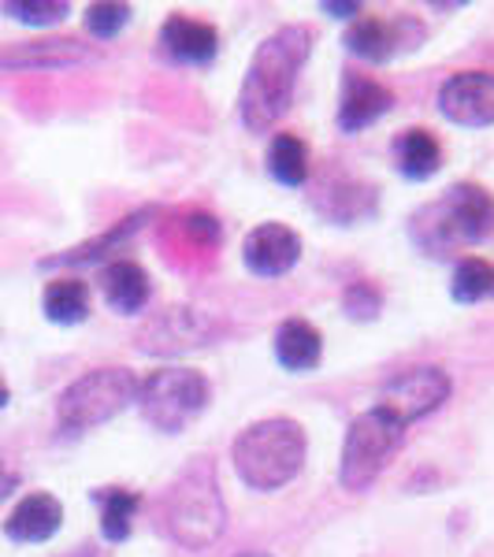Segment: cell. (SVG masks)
<instances>
[{"mask_svg":"<svg viewBox=\"0 0 494 557\" xmlns=\"http://www.w3.org/2000/svg\"><path fill=\"white\" fill-rule=\"evenodd\" d=\"M309 52L312 30L305 23L283 26V30H275L272 38L257 45L238 94V115L246 131L260 134L283 120V112L294 101V89H298L301 67L309 64Z\"/></svg>","mask_w":494,"mask_h":557,"instance_id":"cell-1","label":"cell"},{"mask_svg":"<svg viewBox=\"0 0 494 557\" xmlns=\"http://www.w3.org/2000/svg\"><path fill=\"white\" fill-rule=\"evenodd\" d=\"M494 231V194L480 183H457L439 201L424 205L409 223V235L428 257H446L483 242Z\"/></svg>","mask_w":494,"mask_h":557,"instance_id":"cell-2","label":"cell"},{"mask_svg":"<svg viewBox=\"0 0 494 557\" xmlns=\"http://www.w3.org/2000/svg\"><path fill=\"white\" fill-rule=\"evenodd\" d=\"M305 450H309V443H305V428L298 420L268 417V420L249 424L235 438L231 461H235V472L246 487L280 491L301 472Z\"/></svg>","mask_w":494,"mask_h":557,"instance_id":"cell-3","label":"cell"},{"mask_svg":"<svg viewBox=\"0 0 494 557\" xmlns=\"http://www.w3.org/2000/svg\"><path fill=\"white\" fill-rule=\"evenodd\" d=\"M164 528L186 550H205L227 528V502L220 494L215 465L209 457L190 461L175 475V483L164 494Z\"/></svg>","mask_w":494,"mask_h":557,"instance_id":"cell-4","label":"cell"},{"mask_svg":"<svg viewBox=\"0 0 494 557\" xmlns=\"http://www.w3.org/2000/svg\"><path fill=\"white\" fill-rule=\"evenodd\" d=\"M141 380L131 368H94L60 394L57 420L64 431H89L115 420L123 409L138 401Z\"/></svg>","mask_w":494,"mask_h":557,"instance_id":"cell-5","label":"cell"},{"mask_svg":"<svg viewBox=\"0 0 494 557\" xmlns=\"http://www.w3.org/2000/svg\"><path fill=\"white\" fill-rule=\"evenodd\" d=\"M209 398L212 386L201 372H194V368H157V372L141 380L138 409L146 417V424L164 431V435H178L201 417Z\"/></svg>","mask_w":494,"mask_h":557,"instance_id":"cell-6","label":"cell"},{"mask_svg":"<svg viewBox=\"0 0 494 557\" xmlns=\"http://www.w3.org/2000/svg\"><path fill=\"white\" fill-rule=\"evenodd\" d=\"M406 443V424L394 420L391 412L372 406L349 424L343 443V461H338V483L346 491H368L375 475L391 465L398 446Z\"/></svg>","mask_w":494,"mask_h":557,"instance_id":"cell-7","label":"cell"},{"mask_svg":"<svg viewBox=\"0 0 494 557\" xmlns=\"http://www.w3.org/2000/svg\"><path fill=\"white\" fill-rule=\"evenodd\" d=\"M450 398V375L443 372V368H409V372H398L394 380L383 383L380 391V406L383 412H391L394 420H402V424H412V420L428 417V412H435L443 401Z\"/></svg>","mask_w":494,"mask_h":557,"instance_id":"cell-8","label":"cell"},{"mask_svg":"<svg viewBox=\"0 0 494 557\" xmlns=\"http://www.w3.org/2000/svg\"><path fill=\"white\" fill-rule=\"evenodd\" d=\"M439 112L457 127H494V71H457L439 89Z\"/></svg>","mask_w":494,"mask_h":557,"instance_id":"cell-9","label":"cell"},{"mask_svg":"<svg viewBox=\"0 0 494 557\" xmlns=\"http://www.w3.org/2000/svg\"><path fill=\"white\" fill-rule=\"evenodd\" d=\"M424 41V26L409 15L398 20H354V26L346 30V49L361 60L383 64V60L398 57L402 49H417Z\"/></svg>","mask_w":494,"mask_h":557,"instance_id":"cell-10","label":"cell"},{"mask_svg":"<svg viewBox=\"0 0 494 557\" xmlns=\"http://www.w3.org/2000/svg\"><path fill=\"white\" fill-rule=\"evenodd\" d=\"M242 260L260 278H280L301 260V238L286 223H260L242 242Z\"/></svg>","mask_w":494,"mask_h":557,"instance_id":"cell-11","label":"cell"},{"mask_svg":"<svg viewBox=\"0 0 494 557\" xmlns=\"http://www.w3.org/2000/svg\"><path fill=\"white\" fill-rule=\"evenodd\" d=\"M215 323L205 312L194 309H168L164 317L149 320L141 331V349L146 354H186L194 346H209Z\"/></svg>","mask_w":494,"mask_h":557,"instance_id":"cell-12","label":"cell"},{"mask_svg":"<svg viewBox=\"0 0 494 557\" xmlns=\"http://www.w3.org/2000/svg\"><path fill=\"white\" fill-rule=\"evenodd\" d=\"M94 60V49L75 38H38L15 41L0 49V67L8 71H67Z\"/></svg>","mask_w":494,"mask_h":557,"instance_id":"cell-13","label":"cell"},{"mask_svg":"<svg viewBox=\"0 0 494 557\" xmlns=\"http://www.w3.org/2000/svg\"><path fill=\"white\" fill-rule=\"evenodd\" d=\"M60 524H64V506H60L57 494L34 491L20 498V506L8 513L4 535L15 539V543H49L60 532Z\"/></svg>","mask_w":494,"mask_h":557,"instance_id":"cell-14","label":"cell"},{"mask_svg":"<svg viewBox=\"0 0 494 557\" xmlns=\"http://www.w3.org/2000/svg\"><path fill=\"white\" fill-rule=\"evenodd\" d=\"M160 45H164V52L175 64L205 67L220 52V34H215V26L190 20V15H172L160 26Z\"/></svg>","mask_w":494,"mask_h":557,"instance_id":"cell-15","label":"cell"},{"mask_svg":"<svg viewBox=\"0 0 494 557\" xmlns=\"http://www.w3.org/2000/svg\"><path fill=\"white\" fill-rule=\"evenodd\" d=\"M394 94L387 86H380L375 78L365 75H349L343 83V104H338V131L357 134L365 127H372L375 120L391 112Z\"/></svg>","mask_w":494,"mask_h":557,"instance_id":"cell-16","label":"cell"},{"mask_svg":"<svg viewBox=\"0 0 494 557\" xmlns=\"http://www.w3.org/2000/svg\"><path fill=\"white\" fill-rule=\"evenodd\" d=\"M101 290L112 312H120V317H138L149 305L152 283H149L146 268L134 264V260H112L101 275Z\"/></svg>","mask_w":494,"mask_h":557,"instance_id":"cell-17","label":"cell"},{"mask_svg":"<svg viewBox=\"0 0 494 557\" xmlns=\"http://www.w3.org/2000/svg\"><path fill=\"white\" fill-rule=\"evenodd\" d=\"M394 164H398V172L409 178V183H424L443 168V146H439L435 134H428L424 127H412L406 134H398L394 138Z\"/></svg>","mask_w":494,"mask_h":557,"instance_id":"cell-18","label":"cell"},{"mask_svg":"<svg viewBox=\"0 0 494 557\" xmlns=\"http://www.w3.org/2000/svg\"><path fill=\"white\" fill-rule=\"evenodd\" d=\"M323 357V338L309 320H286L275 331V361L286 372H312Z\"/></svg>","mask_w":494,"mask_h":557,"instance_id":"cell-19","label":"cell"},{"mask_svg":"<svg viewBox=\"0 0 494 557\" xmlns=\"http://www.w3.org/2000/svg\"><path fill=\"white\" fill-rule=\"evenodd\" d=\"M41 309H45V317L52 323H60V327L83 323L89 317V286L83 278H57V283L45 286Z\"/></svg>","mask_w":494,"mask_h":557,"instance_id":"cell-20","label":"cell"},{"mask_svg":"<svg viewBox=\"0 0 494 557\" xmlns=\"http://www.w3.org/2000/svg\"><path fill=\"white\" fill-rule=\"evenodd\" d=\"M268 172L283 186H301L309 178V146L298 134H275L268 146Z\"/></svg>","mask_w":494,"mask_h":557,"instance_id":"cell-21","label":"cell"},{"mask_svg":"<svg viewBox=\"0 0 494 557\" xmlns=\"http://www.w3.org/2000/svg\"><path fill=\"white\" fill-rule=\"evenodd\" d=\"M97 502H101V532L108 543H123L131 535V517L138 513V494L123 491V487H108L97 491Z\"/></svg>","mask_w":494,"mask_h":557,"instance_id":"cell-22","label":"cell"},{"mask_svg":"<svg viewBox=\"0 0 494 557\" xmlns=\"http://www.w3.org/2000/svg\"><path fill=\"white\" fill-rule=\"evenodd\" d=\"M454 301H483L494 290V268L480 257H465L454 268Z\"/></svg>","mask_w":494,"mask_h":557,"instance_id":"cell-23","label":"cell"},{"mask_svg":"<svg viewBox=\"0 0 494 557\" xmlns=\"http://www.w3.org/2000/svg\"><path fill=\"white\" fill-rule=\"evenodd\" d=\"M4 15H12L15 23L26 26H52L67 20L71 4H64V0H8Z\"/></svg>","mask_w":494,"mask_h":557,"instance_id":"cell-24","label":"cell"},{"mask_svg":"<svg viewBox=\"0 0 494 557\" xmlns=\"http://www.w3.org/2000/svg\"><path fill=\"white\" fill-rule=\"evenodd\" d=\"M127 23H131L127 4H94L86 12V30L94 34L97 41H112Z\"/></svg>","mask_w":494,"mask_h":557,"instance_id":"cell-25","label":"cell"},{"mask_svg":"<svg viewBox=\"0 0 494 557\" xmlns=\"http://www.w3.org/2000/svg\"><path fill=\"white\" fill-rule=\"evenodd\" d=\"M343 305H346V312L354 320H375L380 317V309H383V294H380V286L375 283H354L349 290L343 294Z\"/></svg>","mask_w":494,"mask_h":557,"instance_id":"cell-26","label":"cell"},{"mask_svg":"<svg viewBox=\"0 0 494 557\" xmlns=\"http://www.w3.org/2000/svg\"><path fill=\"white\" fill-rule=\"evenodd\" d=\"M186 231H190L194 238H209V242L220 238V223H215L212 215H205V212L190 215V220H186Z\"/></svg>","mask_w":494,"mask_h":557,"instance_id":"cell-27","label":"cell"},{"mask_svg":"<svg viewBox=\"0 0 494 557\" xmlns=\"http://www.w3.org/2000/svg\"><path fill=\"white\" fill-rule=\"evenodd\" d=\"M320 8L335 15V20H357V12H361V4H320Z\"/></svg>","mask_w":494,"mask_h":557,"instance_id":"cell-28","label":"cell"},{"mask_svg":"<svg viewBox=\"0 0 494 557\" xmlns=\"http://www.w3.org/2000/svg\"><path fill=\"white\" fill-rule=\"evenodd\" d=\"M15 483H20V475H15L12 469H8L4 461H0V502H4L8 494H12V487H15Z\"/></svg>","mask_w":494,"mask_h":557,"instance_id":"cell-29","label":"cell"},{"mask_svg":"<svg viewBox=\"0 0 494 557\" xmlns=\"http://www.w3.org/2000/svg\"><path fill=\"white\" fill-rule=\"evenodd\" d=\"M4 406H8V386L0 383V409H4Z\"/></svg>","mask_w":494,"mask_h":557,"instance_id":"cell-30","label":"cell"},{"mask_svg":"<svg viewBox=\"0 0 494 557\" xmlns=\"http://www.w3.org/2000/svg\"><path fill=\"white\" fill-rule=\"evenodd\" d=\"M238 557H272V554H260V550H249V554H238Z\"/></svg>","mask_w":494,"mask_h":557,"instance_id":"cell-31","label":"cell"},{"mask_svg":"<svg viewBox=\"0 0 494 557\" xmlns=\"http://www.w3.org/2000/svg\"><path fill=\"white\" fill-rule=\"evenodd\" d=\"M491 294H494V290H491Z\"/></svg>","mask_w":494,"mask_h":557,"instance_id":"cell-32","label":"cell"}]
</instances>
